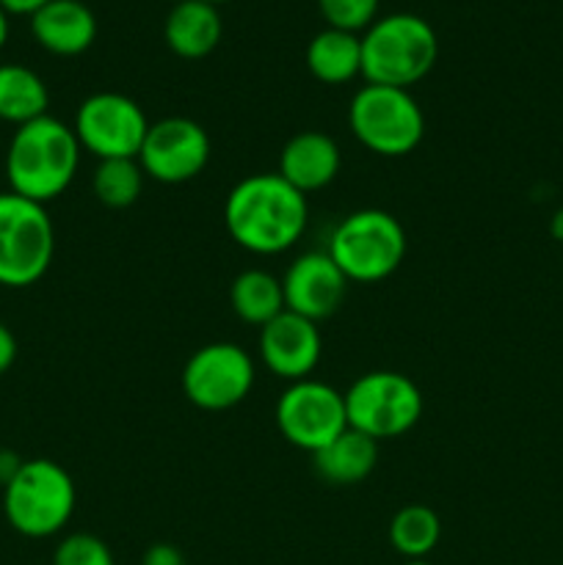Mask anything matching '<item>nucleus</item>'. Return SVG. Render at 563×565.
Listing matches in <instances>:
<instances>
[{
    "instance_id": "obj_20",
    "label": "nucleus",
    "mask_w": 563,
    "mask_h": 565,
    "mask_svg": "<svg viewBox=\"0 0 563 565\" xmlns=\"http://www.w3.org/2000/svg\"><path fill=\"white\" fill-rule=\"evenodd\" d=\"M230 307L243 323L263 329L276 315L285 312L282 279H276L270 270L263 268L241 270L230 285Z\"/></svg>"
},
{
    "instance_id": "obj_32",
    "label": "nucleus",
    "mask_w": 563,
    "mask_h": 565,
    "mask_svg": "<svg viewBox=\"0 0 563 565\" xmlns=\"http://www.w3.org/2000/svg\"><path fill=\"white\" fill-rule=\"evenodd\" d=\"M208 3H213V6H219V3H226V0H208Z\"/></svg>"
},
{
    "instance_id": "obj_14",
    "label": "nucleus",
    "mask_w": 563,
    "mask_h": 565,
    "mask_svg": "<svg viewBox=\"0 0 563 565\" xmlns=\"http://www.w3.org/2000/svg\"><path fill=\"white\" fill-rule=\"evenodd\" d=\"M259 362L282 381H304L318 367L323 353V337L318 323L285 309L259 329Z\"/></svg>"
},
{
    "instance_id": "obj_2",
    "label": "nucleus",
    "mask_w": 563,
    "mask_h": 565,
    "mask_svg": "<svg viewBox=\"0 0 563 565\" xmlns=\"http://www.w3.org/2000/svg\"><path fill=\"white\" fill-rule=\"evenodd\" d=\"M81 152L75 130L50 114L17 127L6 149L11 193L39 204L53 202L75 180Z\"/></svg>"
},
{
    "instance_id": "obj_23",
    "label": "nucleus",
    "mask_w": 563,
    "mask_h": 565,
    "mask_svg": "<svg viewBox=\"0 0 563 565\" xmlns=\"http://www.w3.org/2000/svg\"><path fill=\"white\" fill-rule=\"evenodd\" d=\"M144 174L138 158H110L99 160L92 174V191L103 207L127 210L141 199Z\"/></svg>"
},
{
    "instance_id": "obj_9",
    "label": "nucleus",
    "mask_w": 563,
    "mask_h": 565,
    "mask_svg": "<svg viewBox=\"0 0 563 565\" xmlns=\"http://www.w3.org/2000/svg\"><path fill=\"white\" fill-rule=\"evenodd\" d=\"M257 367L246 348L235 342H208L182 367V395L202 412H230L252 392Z\"/></svg>"
},
{
    "instance_id": "obj_26",
    "label": "nucleus",
    "mask_w": 563,
    "mask_h": 565,
    "mask_svg": "<svg viewBox=\"0 0 563 565\" xmlns=\"http://www.w3.org/2000/svg\"><path fill=\"white\" fill-rule=\"evenodd\" d=\"M141 565H185V563H182V555L177 546L152 544L147 552H144Z\"/></svg>"
},
{
    "instance_id": "obj_15",
    "label": "nucleus",
    "mask_w": 563,
    "mask_h": 565,
    "mask_svg": "<svg viewBox=\"0 0 563 565\" xmlns=\"http://www.w3.org/2000/svg\"><path fill=\"white\" fill-rule=\"evenodd\" d=\"M342 166V152L331 136L320 130H301L282 147L279 174L304 196L323 191L337 180Z\"/></svg>"
},
{
    "instance_id": "obj_1",
    "label": "nucleus",
    "mask_w": 563,
    "mask_h": 565,
    "mask_svg": "<svg viewBox=\"0 0 563 565\" xmlns=\"http://www.w3.org/2000/svg\"><path fill=\"white\" fill-rule=\"evenodd\" d=\"M309 204L279 171L248 174L232 185L224 202V226L232 241L259 257L287 252L304 237Z\"/></svg>"
},
{
    "instance_id": "obj_25",
    "label": "nucleus",
    "mask_w": 563,
    "mask_h": 565,
    "mask_svg": "<svg viewBox=\"0 0 563 565\" xmlns=\"http://www.w3.org/2000/svg\"><path fill=\"white\" fill-rule=\"evenodd\" d=\"M53 565H116V561L103 539L92 533H72L55 546Z\"/></svg>"
},
{
    "instance_id": "obj_13",
    "label": "nucleus",
    "mask_w": 563,
    "mask_h": 565,
    "mask_svg": "<svg viewBox=\"0 0 563 565\" xmlns=\"http://www.w3.org/2000/svg\"><path fill=\"white\" fill-rule=\"evenodd\" d=\"M348 285L351 281L346 279V274L337 268L329 254L307 252L293 259L282 276L285 309L312 320V323H320L342 307Z\"/></svg>"
},
{
    "instance_id": "obj_30",
    "label": "nucleus",
    "mask_w": 563,
    "mask_h": 565,
    "mask_svg": "<svg viewBox=\"0 0 563 565\" xmlns=\"http://www.w3.org/2000/svg\"><path fill=\"white\" fill-rule=\"evenodd\" d=\"M6 42H9V11L0 6V47H3Z\"/></svg>"
},
{
    "instance_id": "obj_5",
    "label": "nucleus",
    "mask_w": 563,
    "mask_h": 565,
    "mask_svg": "<svg viewBox=\"0 0 563 565\" xmlns=\"http://www.w3.org/2000/svg\"><path fill=\"white\" fill-rule=\"evenodd\" d=\"M326 254L348 281L375 285L401 268L406 257V230L386 210H357L334 226Z\"/></svg>"
},
{
    "instance_id": "obj_31",
    "label": "nucleus",
    "mask_w": 563,
    "mask_h": 565,
    "mask_svg": "<svg viewBox=\"0 0 563 565\" xmlns=\"http://www.w3.org/2000/svg\"><path fill=\"white\" fill-rule=\"evenodd\" d=\"M403 565H434V563H428V561H425V557H423V561H406Z\"/></svg>"
},
{
    "instance_id": "obj_28",
    "label": "nucleus",
    "mask_w": 563,
    "mask_h": 565,
    "mask_svg": "<svg viewBox=\"0 0 563 565\" xmlns=\"http://www.w3.org/2000/svg\"><path fill=\"white\" fill-rule=\"evenodd\" d=\"M44 3H47V0H0V6H3L9 14H28V17H31L36 9H42Z\"/></svg>"
},
{
    "instance_id": "obj_18",
    "label": "nucleus",
    "mask_w": 563,
    "mask_h": 565,
    "mask_svg": "<svg viewBox=\"0 0 563 565\" xmlns=\"http://www.w3.org/2000/svg\"><path fill=\"white\" fill-rule=\"evenodd\" d=\"M379 463V441L346 428L337 439L312 452V467L320 480L331 486H357L373 475Z\"/></svg>"
},
{
    "instance_id": "obj_17",
    "label": "nucleus",
    "mask_w": 563,
    "mask_h": 565,
    "mask_svg": "<svg viewBox=\"0 0 563 565\" xmlns=\"http://www.w3.org/2000/svg\"><path fill=\"white\" fill-rule=\"evenodd\" d=\"M224 22L219 9L208 0H177L163 22V39L180 58H208L221 42Z\"/></svg>"
},
{
    "instance_id": "obj_4",
    "label": "nucleus",
    "mask_w": 563,
    "mask_h": 565,
    "mask_svg": "<svg viewBox=\"0 0 563 565\" xmlns=\"http://www.w3.org/2000/svg\"><path fill=\"white\" fill-rule=\"evenodd\" d=\"M75 480L50 458L22 461L3 486V513L11 530L25 539H50L70 524L75 513Z\"/></svg>"
},
{
    "instance_id": "obj_27",
    "label": "nucleus",
    "mask_w": 563,
    "mask_h": 565,
    "mask_svg": "<svg viewBox=\"0 0 563 565\" xmlns=\"http://www.w3.org/2000/svg\"><path fill=\"white\" fill-rule=\"evenodd\" d=\"M17 362V337L6 323H0V375L9 373L11 364Z\"/></svg>"
},
{
    "instance_id": "obj_11",
    "label": "nucleus",
    "mask_w": 563,
    "mask_h": 565,
    "mask_svg": "<svg viewBox=\"0 0 563 565\" xmlns=\"http://www.w3.org/2000/svg\"><path fill=\"white\" fill-rule=\"evenodd\" d=\"M276 428L298 450L309 456L348 428L346 397L323 381H293L276 401Z\"/></svg>"
},
{
    "instance_id": "obj_3",
    "label": "nucleus",
    "mask_w": 563,
    "mask_h": 565,
    "mask_svg": "<svg viewBox=\"0 0 563 565\" xmlns=\"http://www.w3.org/2000/svg\"><path fill=\"white\" fill-rule=\"evenodd\" d=\"M439 58V36L428 20L395 11L362 33V77L375 86L412 88Z\"/></svg>"
},
{
    "instance_id": "obj_16",
    "label": "nucleus",
    "mask_w": 563,
    "mask_h": 565,
    "mask_svg": "<svg viewBox=\"0 0 563 565\" xmlns=\"http://www.w3.org/2000/svg\"><path fill=\"white\" fill-rule=\"evenodd\" d=\"M31 33L47 53L81 55L97 39V17L83 0H47L31 14Z\"/></svg>"
},
{
    "instance_id": "obj_6",
    "label": "nucleus",
    "mask_w": 563,
    "mask_h": 565,
    "mask_svg": "<svg viewBox=\"0 0 563 565\" xmlns=\"http://www.w3.org/2000/svg\"><path fill=\"white\" fill-rule=\"evenodd\" d=\"M348 125L353 138L381 158H406L425 136V114L412 92L375 83L353 94Z\"/></svg>"
},
{
    "instance_id": "obj_29",
    "label": "nucleus",
    "mask_w": 563,
    "mask_h": 565,
    "mask_svg": "<svg viewBox=\"0 0 563 565\" xmlns=\"http://www.w3.org/2000/svg\"><path fill=\"white\" fill-rule=\"evenodd\" d=\"M550 232H552V237H555L557 243H563V207L555 210V215H552Z\"/></svg>"
},
{
    "instance_id": "obj_21",
    "label": "nucleus",
    "mask_w": 563,
    "mask_h": 565,
    "mask_svg": "<svg viewBox=\"0 0 563 565\" xmlns=\"http://www.w3.org/2000/svg\"><path fill=\"white\" fill-rule=\"evenodd\" d=\"M47 108L50 92L31 66L0 64V119L22 127L47 116Z\"/></svg>"
},
{
    "instance_id": "obj_22",
    "label": "nucleus",
    "mask_w": 563,
    "mask_h": 565,
    "mask_svg": "<svg viewBox=\"0 0 563 565\" xmlns=\"http://www.w3.org/2000/svg\"><path fill=\"white\" fill-rule=\"evenodd\" d=\"M442 539V519L428 505H403L390 522V544L406 561H423Z\"/></svg>"
},
{
    "instance_id": "obj_24",
    "label": "nucleus",
    "mask_w": 563,
    "mask_h": 565,
    "mask_svg": "<svg viewBox=\"0 0 563 565\" xmlns=\"http://www.w3.org/2000/svg\"><path fill=\"white\" fill-rule=\"evenodd\" d=\"M318 9L329 28L359 33L375 22L379 0H318Z\"/></svg>"
},
{
    "instance_id": "obj_8",
    "label": "nucleus",
    "mask_w": 563,
    "mask_h": 565,
    "mask_svg": "<svg viewBox=\"0 0 563 565\" xmlns=\"http://www.w3.org/2000/svg\"><path fill=\"white\" fill-rule=\"evenodd\" d=\"M346 397L348 428L373 441L397 439L423 417V392L408 375L395 370H370L359 375Z\"/></svg>"
},
{
    "instance_id": "obj_7",
    "label": "nucleus",
    "mask_w": 563,
    "mask_h": 565,
    "mask_svg": "<svg viewBox=\"0 0 563 565\" xmlns=\"http://www.w3.org/2000/svg\"><path fill=\"white\" fill-rule=\"evenodd\" d=\"M55 230L47 207L20 193H0V285L31 287L47 274Z\"/></svg>"
},
{
    "instance_id": "obj_10",
    "label": "nucleus",
    "mask_w": 563,
    "mask_h": 565,
    "mask_svg": "<svg viewBox=\"0 0 563 565\" xmlns=\"http://www.w3.org/2000/svg\"><path fill=\"white\" fill-rule=\"evenodd\" d=\"M149 125L152 121L132 97L119 92H97L77 105L72 130L81 149L92 152L97 160H110L138 158Z\"/></svg>"
},
{
    "instance_id": "obj_19",
    "label": "nucleus",
    "mask_w": 563,
    "mask_h": 565,
    "mask_svg": "<svg viewBox=\"0 0 563 565\" xmlns=\"http://www.w3.org/2000/svg\"><path fill=\"white\" fill-rule=\"evenodd\" d=\"M307 66L315 81L326 86H342L362 75V36L340 28L315 33L307 47Z\"/></svg>"
},
{
    "instance_id": "obj_12",
    "label": "nucleus",
    "mask_w": 563,
    "mask_h": 565,
    "mask_svg": "<svg viewBox=\"0 0 563 565\" xmlns=\"http://www.w3.org/2000/svg\"><path fill=\"white\" fill-rule=\"evenodd\" d=\"M144 174L163 185L191 182L210 163V136L188 116H166L149 125L138 152Z\"/></svg>"
}]
</instances>
